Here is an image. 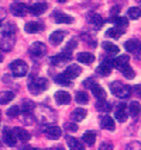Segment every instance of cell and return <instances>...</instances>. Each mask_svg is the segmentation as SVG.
I'll return each mask as SVG.
<instances>
[{
  "label": "cell",
  "instance_id": "cell-1",
  "mask_svg": "<svg viewBox=\"0 0 141 150\" xmlns=\"http://www.w3.org/2000/svg\"><path fill=\"white\" fill-rule=\"evenodd\" d=\"M48 88V81L47 79H42V77H37V79H31L30 83H28V90L30 93L33 94H40L44 90Z\"/></svg>",
  "mask_w": 141,
  "mask_h": 150
},
{
  "label": "cell",
  "instance_id": "cell-2",
  "mask_svg": "<svg viewBox=\"0 0 141 150\" xmlns=\"http://www.w3.org/2000/svg\"><path fill=\"white\" fill-rule=\"evenodd\" d=\"M110 90H112V93H113L116 97H119V98H127L130 96V93H131L130 86L123 84L120 81H113L110 84Z\"/></svg>",
  "mask_w": 141,
  "mask_h": 150
},
{
  "label": "cell",
  "instance_id": "cell-3",
  "mask_svg": "<svg viewBox=\"0 0 141 150\" xmlns=\"http://www.w3.org/2000/svg\"><path fill=\"white\" fill-rule=\"evenodd\" d=\"M10 70H11V73H13L16 77H23L28 72V65L24 60L17 59V60H14V62L10 63Z\"/></svg>",
  "mask_w": 141,
  "mask_h": 150
},
{
  "label": "cell",
  "instance_id": "cell-4",
  "mask_svg": "<svg viewBox=\"0 0 141 150\" xmlns=\"http://www.w3.org/2000/svg\"><path fill=\"white\" fill-rule=\"evenodd\" d=\"M47 52V46L44 42H34L33 45L30 46V55L33 56V58H41V56H44Z\"/></svg>",
  "mask_w": 141,
  "mask_h": 150
},
{
  "label": "cell",
  "instance_id": "cell-5",
  "mask_svg": "<svg viewBox=\"0 0 141 150\" xmlns=\"http://www.w3.org/2000/svg\"><path fill=\"white\" fill-rule=\"evenodd\" d=\"M27 8L28 7L24 3H21V1H13L11 6H10V11H11V14L17 16V17H23L24 14L27 13Z\"/></svg>",
  "mask_w": 141,
  "mask_h": 150
},
{
  "label": "cell",
  "instance_id": "cell-6",
  "mask_svg": "<svg viewBox=\"0 0 141 150\" xmlns=\"http://www.w3.org/2000/svg\"><path fill=\"white\" fill-rule=\"evenodd\" d=\"M114 118L119 121V122H124L127 119V107L124 104H119L117 108L114 110Z\"/></svg>",
  "mask_w": 141,
  "mask_h": 150
},
{
  "label": "cell",
  "instance_id": "cell-7",
  "mask_svg": "<svg viewBox=\"0 0 141 150\" xmlns=\"http://www.w3.org/2000/svg\"><path fill=\"white\" fill-rule=\"evenodd\" d=\"M52 16L55 18V23H58V24H72L74 23V17L61 13V11H54Z\"/></svg>",
  "mask_w": 141,
  "mask_h": 150
},
{
  "label": "cell",
  "instance_id": "cell-8",
  "mask_svg": "<svg viewBox=\"0 0 141 150\" xmlns=\"http://www.w3.org/2000/svg\"><path fill=\"white\" fill-rule=\"evenodd\" d=\"M14 46V38L13 35H3V38L0 41V49L1 51H11Z\"/></svg>",
  "mask_w": 141,
  "mask_h": 150
},
{
  "label": "cell",
  "instance_id": "cell-9",
  "mask_svg": "<svg viewBox=\"0 0 141 150\" xmlns=\"http://www.w3.org/2000/svg\"><path fill=\"white\" fill-rule=\"evenodd\" d=\"M67 143H68V147H69L71 150H85V144L82 143L79 139H76V137L68 136L67 137Z\"/></svg>",
  "mask_w": 141,
  "mask_h": 150
},
{
  "label": "cell",
  "instance_id": "cell-10",
  "mask_svg": "<svg viewBox=\"0 0 141 150\" xmlns=\"http://www.w3.org/2000/svg\"><path fill=\"white\" fill-rule=\"evenodd\" d=\"M81 73H82V69H81V66L79 65H69L67 67V70H65V76L72 80V79L78 77Z\"/></svg>",
  "mask_w": 141,
  "mask_h": 150
},
{
  "label": "cell",
  "instance_id": "cell-11",
  "mask_svg": "<svg viewBox=\"0 0 141 150\" xmlns=\"http://www.w3.org/2000/svg\"><path fill=\"white\" fill-rule=\"evenodd\" d=\"M3 140H4V143L7 146H16V135H14V132H11L9 128H4L3 129Z\"/></svg>",
  "mask_w": 141,
  "mask_h": 150
},
{
  "label": "cell",
  "instance_id": "cell-12",
  "mask_svg": "<svg viewBox=\"0 0 141 150\" xmlns=\"http://www.w3.org/2000/svg\"><path fill=\"white\" fill-rule=\"evenodd\" d=\"M45 135H47L48 139H52V140H57V139H59L61 135H62V131H61V128L58 126H48L47 129H45Z\"/></svg>",
  "mask_w": 141,
  "mask_h": 150
},
{
  "label": "cell",
  "instance_id": "cell-13",
  "mask_svg": "<svg viewBox=\"0 0 141 150\" xmlns=\"http://www.w3.org/2000/svg\"><path fill=\"white\" fill-rule=\"evenodd\" d=\"M55 101L61 105H65V104H69L71 103V96L68 91H57L55 93Z\"/></svg>",
  "mask_w": 141,
  "mask_h": 150
},
{
  "label": "cell",
  "instance_id": "cell-14",
  "mask_svg": "<svg viewBox=\"0 0 141 150\" xmlns=\"http://www.w3.org/2000/svg\"><path fill=\"white\" fill-rule=\"evenodd\" d=\"M69 59H71V53L62 52V53H58L57 56H52V58H51V63L55 66H58V65H62V63L68 62Z\"/></svg>",
  "mask_w": 141,
  "mask_h": 150
},
{
  "label": "cell",
  "instance_id": "cell-15",
  "mask_svg": "<svg viewBox=\"0 0 141 150\" xmlns=\"http://www.w3.org/2000/svg\"><path fill=\"white\" fill-rule=\"evenodd\" d=\"M100 126L103 129H107V131H112V132L116 129V124H114L113 118L109 117V115H104L100 119Z\"/></svg>",
  "mask_w": 141,
  "mask_h": 150
},
{
  "label": "cell",
  "instance_id": "cell-16",
  "mask_svg": "<svg viewBox=\"0 0 141 150\" xmlns=\"http://www.w3.org/2000/svg\"><path fill=\"white\" fill-rule=\"evenodd\" d=\"M65 31H62V30H57V31H54V33L51 34V37H49V41L54 44V45H59L61 42L64 41V38H65Z\"/></svg>",
  "mask_w": 141,
  "mask_h": 150
},
{
  "label": "cell",
  "instance_id": "cell-17",
  "mask_svg": "<svg viewBox=\"0 0 141 150\" xmlns=\"http://www.w3.org/2000/svg\"><path fill=\"white\" fill-rule=\"evenodd\" d=\"M13 132H14V135H16V137L20 139L21 142H28L31 139V135L26 129H23V128H14Z\"/></svg>",
  "mask_w": 141,
  "mask_h": 150
},
{
  "label": "cell",
  "instance_id": "cell-18",
  "mask_svg": "<svg viewBox=\"0 0 141 150\" xmlns=\"http://www.w3.org/2000/svg\"><path fill=\"white\" fill-rule=\"evenodd\" d=\"M45 10H47V4H45V3H35V4L28 7V11L31 14H34V16H40V14H42Z\"/></svg>",
  "mask_w": 141,
  "mask_h": 150
},
{
  "label": "cell",
  "instance_id": "cell-19",
  "mask_svg": "<svg viewBox=\"0 0 141 150\" xmlns=\"http://www.w3.org/2000/svg\"><path fill=\"white\" fill-rule=\"evenodd\" d=\"M90 91L93 93V96L97 98L99 101H102V100H106V91H104V90H103L99 84H96V83H94V84L90 87Z\"/></svg>",
  "mask_w": 141,
  "mask_h": 150
},
{
  "label": "cell",
  "instance_id": "cell-20",
  "mask_svg": "<svg viewBox=\"0 0 141 150\" xmlns=\"http://www.w3.org/2000/svg\"><path fill=\"white\" fill-rule=\"evenodd\" d=\"M128 112L133 118H138L141 115V104L137 101H133L128 105Z\"/></svg>",
  "mask_w": 141,
  "mask_h": 150
},
{
  "label": "cell",
  "instance_id": "cell-21",
  "mask_svg": "<svg viewBox=\"0 0 141 150\" xmlns=\"http://www.w3.org/2000/svg\"><path fill=\"white\" fill-rule=\"evenodd\" d=\"M20 110L23 111V114H31L35 110V104H34V101H31V100H24L20 107Z\"/></svg>",
  "mask_w": 141,
  "mask_h": 150
},
{
  "label": "cell",
  "instance_id": "cell-22",
  "mask_svg": "<svg viewBox=\"0 0 141 150\" xmlns=\"http://www.w3.org/2000/svg\"><path fill=\"white\" fill-rule=\"evenodd\" d=\"M41 30H42V25H41L40 23H35V21H30L26 24V31L28 34H37L40 33Z\"/></svg>",
  "mask_w": 141,
  "mask_h": 150
},
{
  "label": "cell",
  "instance_id": "cell-23",
  "mask_svg": "<svg viewBox=\"0 0 141 150\" xmlns=\"http://www.w3.org/2000/svg\"><path fill=\"white\" fill-rule=\"evenodd\" d=\"M78 60H79L81 63L89 65V63H92V62L94 60V56L89 52H81L79 55H78Z\"/></svg>",
  "mask_w": 141,
  "mask_h": 150
},
{
  "label": "cell",
  "instance_id": "cell-24",
  "mask_svg": "<svg viewBox=\"0 0 141 150\" xmlns=\"http://www.w3.org/2000/svg\"><path fill=\"white\" fill-rule=\"evenodd\" d=\"M124 48L127 52H135L140 48V42L137 39H128L127 42H124Z\"/></svg>",
  "mask_w": 141,
  "mask_h": 150
},
{
  "label": "cell",
  "instance_id": "cell-25",
  "mask_svg": "<svg viewBox=\"0 0 141 150\" xmlns=\"http://www.w3.org/2000/svg\"><path fill=\"white\" fill-rule=\"evenodd\" d=\"M112 23L116 24L117 28H120V30H124L126 27H128V20L124 18V17H113V18H110Z\"/></svg>",
  "mask_w": 141,
  "mask_h": 150
},
{
  "label": "cell",
  "instance_id": "cell-26",
  "mask_svg": "<svg viewBox=\"0 0 141 150\" xmlns=\"http://www.w3.org/2000/svg\"><path fill=\"white\" fill-rule=\"evenodd\" d=\"M14 98V93L11 91H3L0 93V104L6 105L9 103H11V100Z\"/></svg>",
  "mask_w": 141,
  "mask_h": 150
},
{
  "label": "cell",
  "instance_id": "cell-27",
  "mask_svg": "<svg viewBox=\"0 0 141 150\" xmlns=\"http://www.w3.org/2000/svg\"><path fill=\"white\" fill-rule=\"evenodd\" d=\"M82 142L86 143L87 146H93L94 142H96V135H94L93 132H86L82 136Z\"/></svg>",
  "mask_w": 141,
  "mask_h": 150
},
{
  "label": "cell",
  "instance_id": "cell-28",
  "mask_svg": "<svg viewBox=\"0 0 141 150\" xmlns=\"http://www.w3.org/2000/svg\"><path fill=\"white\" fill-rule=\"evenodd\" d=\"M85 118H86V110H83V108H76V110L72 112V119H74L75 122L82 121V119H85Z\"/></svg>",
  "mask_w": 141,
  "mask_h": 150
},
{
  "label": "cell",
  "instance_id": "cell-29",
  "mask_svg": "<svg viewBox=\"0 0 141 150\" xmlns=\"http://www.w3.org/2000/svg\"><path fill=\"white\" fill-rule=\"evenodd\" d=\"M75 100L79 105H85L89 103V96H87L85 91H78L76 96H75Z\"/></svg>",
  "mask_w": 141,
  "mask_h": 150
},
{
  "label": "cell",
  "instance_id": "cell-30",
  "mask_svg": "<svg viewBox=\"0 0 141 150\" xmlns=\"http://www.w3.org/2000/svg\"><path fill=\"white\" fill-rule=\"evenodd\" d=\"M120 70H121V73H123V74H124V76H126L127 79H133L135 76V72L133 70V67L128 65V63H126V65L121 66Z\"/></svg>",
  "mask_w": 141,
  "mask_h": 150
},
{
  "label": "cell",
  "instance_id": "cell-31",
  "mask_svg": "<svg viewBox=\"0 0 141 150\" xmlns=\"http://www.w3.org/2000/svg\"><path fill=\"white\" fill-rule=\"evenodd\" d=\"M54 80L58 83V84H61V86H71V79L67 77V76H65V73L57 74Z\"/></svg>",
  "mask_w": 141,
  "mask_h": 150
},
{
  "label": "cell",
  "instance_id": "cell-32",
  "mask_svg": "<svg viewBox=\"0 0 141 150\" xmlns=\"http://www.w3.org/2000/svg\"><path fill=\"white\" fill-rule=\"evenodd\" d=\"M103 49L106 51L107 53H110V55H113V53H119V46L114 45V44H112V42H103Z\"/></svg>",
  "mask_w": 141,
  "mask_h": 150
},
{
  "label": "cell",
  "instance_id": "cell-33",
  "mask_svg": "<svg viewBox=\"0 0 141 150\" xmlns=\"http://www.w3.org/2000/svg\"><path fill=\"white\" fill-rule=\"evenodd\" d=\"M121 34H123V31H121L120 28H117V27H114V28H109L107 31H106V37H109V38H120Z\"/></svg>",
  "mask_w": 141,
  "mask_h": 150
},
{
  "label": "cell",
  "instance_id": "cell-34",
  "mask_svg": "<svg viewBox=\"0 0 141 150\" xmlns=\"http://www.w3.org/2000/svg\"><path fill=\"white\" fill-rule=\"evenodd\" d=\"M110 72H112V67H109V66L104 65V63H102L100 66H97V69H96V73H97L99 76H103V77L109 76Z\"/></svg>",
  "mask_w": 141,
  "mask_h": 150
},
{
  "label": "cell",
  "instance_id": "cell-35",
  "mask_svg": "<svg viewBox=\"0 0 141 150\" xmlns=\"http://www.w3.org/2000/svg\"><path fill=\"white\" fill-rule=\"evenodd\" d=\"M96 108L99 110V111H104V112H109V111H112V104H109L106 100H102V101H99L97 104H96Z\"/></svg>",
  "mask_w": 141,
  "mask_h": 150
},
{
  "label": "cell",
  "instance_id": "cell-36",
  "mask_svg": "<svg viewBox=\"0 0 141 150\" xmlns=\"http://www.w3.org/2000/svg\"><path fill=\"white\" fill-rule=\"evenodd\" d=\"M126 63H128V56L127 55H121V56L114 59V67H117V69H120L121 66L126 65Z\"/></svg>",
  "mask_w": 141,
  "mask_h": 150
},
{
  "label": "cell",
  "instance_id": "cell-37",
  "mask_svg": "<svg viewBox=\"0 0 141 150\" xmlns=\"http://www.w3.org/2000/svg\"><path fill=\"white\" fill-rule=\"evenodd\" d=\"M141 17V8L138 7H131V8H128V18L131 20H137Z\"/></svg>",
  "mask_w": 141,
  "mask_h": 150
},
{
  "label": "cell",
  "instance_id": "cell-38",
  "mask_svg": "<svg viewBox=\"0 0 141 150\" xmlns=\"http://www.w3.org/2000/svg\"><path fill=\"white\" fill-rule=\"evenodd\" d=\"M20 114H21V110H20V107H19V105H13L11 108H9V110H7V115H9V117H11V118L19 117Z\"/></svg>",
  "mask_w": 141,
  "mask_h": 150
},
{
  "label": "cell",
  "instance_id": "cell-39",
  "mask_svg": "<svg viewBox=\"0 0 141 150\" xmlns=\"http://www.w3.org/2000/svg\"><path fill=\"white\" fill-rule=\"evenodd\" d=\"M89 21L97 27L103 25V18H102L100 16H97V14H90V16H89Z\"/></svg>",
  "mask_w": 141,
  "mask_h": 150
},
{
  "label": "cell",
  "instance_id": "cell-40",
  "mask_svg": "<svg viewBox=\"0 0 141 150\" xmlns=\"http://www.w3.org/2000/svg\"><path fill=\"white\" fill-rule=\"evenodd\" d=\"M65 129L68 132H76L78 131V125L75 124V122H67L65 124Z\"/></svg>",
  "mask_w": 141,
  "mask_h": 150
},
{
  "label": "cell",
  "instance_id": "cell-41",
  "mask_svg": "<svg viewBox=\"0 0 141 150\" xmlns=\"http://www.w3.org/2000/svg\"><path fill=\"white\" fill-rule=\"evenodd\" d=\"M75 46H76V41H75V39H72V41H71V42L65 46V51H64V52H71Z\"/></svg>",
  "mask_w": 141,
  "mask_h": 150
},
{
  "label": "cell",
  "instance_id": "cell-42",
  "mask_svg": "<svg viewBox=\"0 0 141 150\" xmlns=\"http://www.w3.org/2000/svg\"><path fill=\"white\" fill-rule=\"evenodd\" d=\"M99 150H113V144L109 143V142H104V143H102V144H100Z\"/></svg>",
  "mask_w": 141,
  "mask_h": 150
},
{
  "label": "cell",
  "instance_id": "cell-43",
  "mask_svg": "<svg viewBox=\"0 0 141 150\" xmlns=\"http://www.w3.org/2000/svg\"><path fill=\"white\" fill-rule=\"evenodd\" d=\"M93 84H94V80H93V79H87V80H85V81H83V86H86L87 88H90V87H92Z\"/></svg>",
  "mask_w": 141,
  "mask_h": 150
},
{
  "label": "cell",
  "instance_id": "cell-44",
  "mask_svg": "<svg viewBox=\"0 0 141 150\" xmlns=\"http://www.w3.org/2000/svg\"><path fill=\"white\" fill-rule=\"evenodd\" d=\"M134 93L138 96V97H141V84L134 86Z\"/></svg>",
  "mask_w": 141,
  "mask_h": 150
},
{
  "label": "cell",
  "instance_id": "cell-45",
  "mask_svg": "<svg viewBox=\"0 0 141 150\" xmlns=\"http://www.w3.org/2000/svg\"><path fill=\"white\" fill-rule=\"evenodd\" d=\"M26 150H40V149H35V147H27Z\"/></svg>",
  "mask_w": 141,
  "mask_h": 150
},
{
  "label": "cell",
  "instance_id": "cell-46",
  "mask_svg": "<svg viewBox=\"0 0 141 150\" xmlns=\"http://www.w3.org/2000/svg\"><path fill=\"white\" fill-rule=\"evenodd\" d=\"M57 1H59V3H65L67 0H57Z\"/></svg>",
  "mask_w": 141,
  "mask_h": 150
},
{
  "label": "cell",
  "instance_id": "cell-47",
  "mask_svg": "<svg viewBox=\"0 0 141 150\" xmlns=\"http://www.w3.org/2000/svg\"><path fill=\"white\" fill-rule=\"evenodd\" d=\"M1 60H3V56H1V55H0V62H1Z\"/></svg>",
  "mask_w": 141,
  "mask_h": 150
},
{
  "label": "cell",
  "instance_id": "cell-48",
  "mask_svg": "<svg viewBox=\"0 0 141 150\" xmlns=\"http://www.w3.org/2000/svg\"><path fill=\"white\" fill-rule=\"evenodd\" d=\"M47 150H57V149H47Z\"/></svg>",
  "mask_w": 141,
  "mask_h": 150
}]
</instances>
